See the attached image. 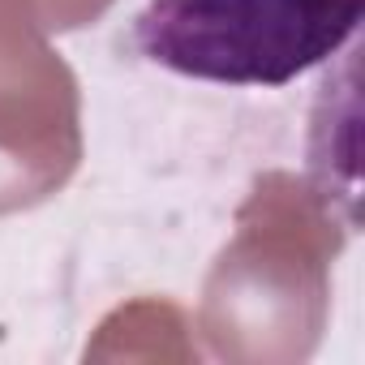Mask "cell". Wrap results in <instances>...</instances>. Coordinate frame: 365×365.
Here are the masks:
<instances>
[{"instance_id": "cell-1", "label": "cell", "mask_w": 365, "mask_h": 365, "mask_svg": "<svg viewBox=\"0 0 365 365\" xmlns=\"http://www.w3.org/2000/svg\"><path fill=\"white\" fill-rule=\"evenodd\" d=\"M365 0H150L133 52L215 86H288L331 61L361 26Z\"/></svg>"}]
</instances>
